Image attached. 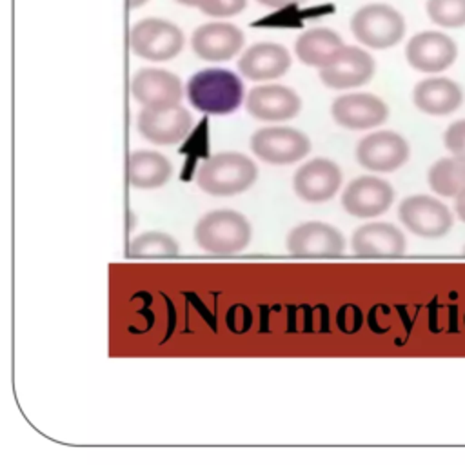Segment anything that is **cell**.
I'll return each instance as SVG.
<instances>
[{
  "instance_id": "obj_15",
  "label": "cell",
  "mask_w": 465,
  "mask_h": 465,
  "mask_svg": "<svg viewBox=\"0 0 465 465\" xmlns=\"http://www.w3.org/2000/svg\"><path fill=\"white\" fill-rule=\"evenodd\" d=\"M394 200L392 185L378 176L354 178L341 193V207L354 218L383 214Z\"/></svg>"
},
{
  "instance_id": "obj_8",
  "label": "cell",
  "mask_w": 465,
  "mask_h": 465,
  "mask_svg": "<svg viewBox=\"0 0 465 465\" xmlns=\"http://www.w3.org/2000/svg\"><path fill=\"white\" fill-rule=\"evenodd\" d=\"M376 71L374 58L363 47L343 45L336 56L318 69L320 82L327 89H352L367 84Z\"/></svg>"
},
{
  "instance_id": "obj_30",
  "label": "cell",
  "mask_w": 465,
  "mask_h": 465,
  "mask_svg": "<svg viewBox=\"0 0 465 465\" xmlns=\"http://www.w3.org/2000/svg\"><path fill=\"white\" fill-rule=\"evenodd\" d=\"M454 211L458 214V218L465 223V191H461L456 200H454Z\"/></svg>"
},
{
  "instance_id": "obj_16",
  "label": "cell",
  "mask_w": 465,
  "mask_h": 465,
  "mask_svg": "<svg viewBox=\"0 0 465 465\" xmlns=\"http://www.w3.org/2000/svg\"><path fill=\"white\" fill-rule=\"evenodd\" d=\"M243 31L231 22H207L191 35V49L207 62H227L243 47Z\"/></svg>"
},
{
  "instance_id": "obj_12",
  "label": "cell",
  "mask_w": 465,
  "mask_h": 465,
  "mask_svg": "<svg viewBox=\"0 0 465 465\" xmlns=\"http://www.w3.org/2000/svg\"><path fill=\"white\" fill-rule=\"evenodd\" d=\"M285 247L292 256L329 258L345 251V238L334 225L325 222H305L291 229Z\"/></svg>"
},
{
  "instance_id": "obj_11",
  "label": "cell",
  "mask_w": 465,
  "mask_h": 465,
  "mask_svg": "<svg viewBox=\"0 0 465 465\" xmlns=\"http://www.w3.org/2000/svg\"><path fill=\"white\" fill-rule=\"evenodd\" d=\"M331 116L340 127L365 131L381 125L389 118V107L372 93H347L334 98Z\"/></svg>"
},
{
  "instance_id": "obj_25",
  "label": "cell",
  "mask_w": 465,
  "mask_h": 465,
  "mask_svg": "<svg viewBox=\"0 0 465 465\" xmlns=\"http://www.w3.org/2000/svg\"><path fill=\"white\" fill-rule=\"evenodd\" d=\"M178 254V242L162 231H147L131 240L127 256L131 258H173Z\"/></svg>"
},
{
  "instance_id": "obj_10",
  "label": "cell",
  "mask_w": 465,
  "mask_h": 465,
  "mask_svg": "<svg viewBox=\"0 0 465 465\" xmlns=\"http://www.w3.org/2000/svg\"><path fill=\"white\" fill-rule=\"evenodd\" d=\"M411 154L409 142L394 131H374L356 145V160L374 173H391L401 167Z\"/></svg>"
},
{
  "instance_id": "obj_19",
  "label": "cell",
  "mask_w": 465,
  "mask_h": 465,
  "mask_svg": "<svg viewBox=\"0 0 465 465\" xmlns=\"http://www.w3.org/2000/svg\"><path fill=\"white\" fill-rule=\"evenodd\" d=\"M292 64L285 45L276 42H256L249 45L238 58V71L252 82L276 80L283 76Z\"/></svg>"
},
{
  "instance_id": "obj_7",
  "label": "cell",
  "mask_w": 465,
  "mask_h": 465,
  "mask_svg": "<svg viewBox=\"0 0 465 465\" xmlns=\"http://www.w3.org/2000/svg\"><path fill=\"white\" fill-rule=\"evenodd\" d=\"M398 218L412 234L421 238H441L452 227L449 207L429 194H412L401 200Z\"/></svg>"
},
{
  "instance_id": "obj_18",
  "label": "cell",
  "mask_w": 465,
  "mask_h": 465,
  "mask_svg": "<svg viewBox=\"0 0 465 465\" xmlns=\"http://www.w3.org/2000/svg\"><path fill=\"white\" fill-rule=\"evenodd\" d=\"M341 185V169L329 158H312L298 167L292 178L294 193L309 203L331 200Z\"/></svg>"
},
{
  "instance_id": "obj_13",
  "label": "cell",
  "mask_w": 465,
  "mask_h": 465,
  "mask_svg": "<svg viewBox=\"0 0 465 465\" xmlns=\"http://www.w3.org/2000/svg\"><path fill=\"white\" fill-rule=\"evenodd\" d=\"M458 45L441 31H421L409 38L405 58L411 67L421 73H441L454 64Z\"/></svg>"
},
{
  "instance_id": "obj_29",
  "label": "cell",
  "mask_w": 465,
  "mask_h": 465,
  "mask_svg": "<svg viewBox=\"0 0 465 465\" xmlns=\"http://www.w3.org/2000/svg\"><path fill=\"white\" fill-rule=\"evenodd\" d=\"M260 5L271 7V9H283V7H292V5H300L307 0H256Z\"/></svg>"
},
{
  "instance_id": "obj_27",
  "label": "cell",
  "mask_w": 465,
  "mask_h": 465,
  "mask_svg": "<svg viewBox=\"0 0 465 465\" xmlns=\"http://www.w3.org/2000/svg\"><path fill=\"white\" fill-rule=\"evenodd\" d=\"M247 7V0H202L200 13L211 18H229L240 15Z\"/></svg>"
},
{
  "instance_id": "obj_9",
  "label": "cell",
  "mask_w": 465,
  "mask_h": 465,
  "mask_svg": "<svg viewBox=\"0 0 465 465\" xmlns=\"http://www.w3.org/2000/svg\"><path fill=\"white\" fill-rule=\"evenodd\" d=\"M193 116L182 105L142 107L136 116V129L142 138L154 145H174L187 138Z\"/></svg>"
},
{
  "instance_id": "obj_22",
  "label": "cell",
  "mask_w": 465,
  "mask_h": 465,
  "mask_svg": "<svg viewBox=\"0 0 465 465\" xmlns=\"http://www.w3.org/2000/svg\"><path fill=\"white\" fill-rule=\"evenodd\" d=\"M341 36L329 27H311L298 35L294 42L296 58L311 67L327 65L343 47Z\"/></svg>"
},
{
  "instance_id": "obj_5",
  "label": "cell",
  "mask_w": 465,
  "mask_h": 465,
  "mask_svg": "<svg viewBox=\"0 0 465 465\" xmlns=\"http://www.w3.org/2000/svg\"><path fill=\"white\" fill-rule=\"evenodd\" d=\"M185 44L183 31L165 18H142L129 31L131 51L149 62H167L174 58Z\"/></svg>"
},
{
  "instance_id": "obj_2",
  "label": "cell",
  "mask_w": 465,
  "mask_h": 465,
  "mask_svg": "<svg viewBox=\"0 0 465 465\" xmlns=\"http://www.w3.org/2000/svg\"><path fill=\"white\" fill-rule=\"evenodd\" d=\"M256 178V163L236 151H223L209 156L196 173L198 187L213 196H234L245 193Z\"/></svg>"
},
{
  "instance_id": "obj_17",
  "label": "cell",
  "mask_w": 465,
  "mask_h": 465,
  "mask_svg": "<svg viewBox=\"0 0 465 465\" xmlns=\"http://www.w3.org/2000/svg\"><path fill=\"white\" fill-rule=\"evenodd\" d=\"M245 109L254 120L285 122L300 113L302 100L298 93L287 85L265 84L247 93Z\"/></svg>"
},
{
  "instance_id": "obj_3",
  "label": "cell",
  "mask_w": 465,
  "mask_h": 465,
  "mask_svg": "<svg viewBox=\"0 0 465 465\" xmlns=\"http://www.w3.org/2000/svg\"><path fill=\"white\" fill-rule=\"evenodd\" d=\"M194 242L211 254H236L252 236L249 220L232 209H216L203 214L194 225Z\"/></svg>"
},
{
  "instance_id": "obj_21",
  "label": "cell",
  "mask_w": 465,
  "mask_h": 465,
  "mask_svg": "<svg viewBox=\"0 0 465 465\" xmlns=\"http://www.w3.org/2000/svg\"><path fill=\"white\" fill-rule=\"evenodd\" d=\"M412 102L425 114L445 116L463 104V91L450 78L430 76L414 85Z\"/></svg>"
},
{
  "instance_id": "obj_28",
  "label": "cell",
  "mask_w": 465,
  "mask_h": 465,
  "mask_svg": "<svg viewBox=\"0 0 465 465\" xmlns=\"http://www.w3.org/2000/svg\"><path fill=\"white\" fill-rule=\"evenodd\" d=\"M445 147L454 154L465 158V118L452 122L443 134Z\"/></svg>"
},
{
  "instance_id": "obj_20",
  "label": "cell",
  "mask_w": 465,
  "mask_h": 465,
  "mask_svg": "<svg viewBox=\"0 0 465 465\" xmlns=\"http://www.w3.org/2000/svg\"><path fill=\"white\" fill-rule=\"evenodd\" d=\"M352 251L365 258H396L405 252L407 240L403 232L387 222H371L360 225L351 238Z\"/></svg>"
},
{
  "instance_id": "obj_4",
  "label": "cell",
  "mask_w": 465,
  "mask_h": 465,
  "mask_svg": "<svg viewBox=\"0 0 465 465\" xmlns=\"http://www.w3.org/2000/svg\"><path fill=\"white\" fill-rule=\"evenodd\" d=\"M403 15L389 4H367L354 11L351 33L371 49H389L400 44L405 35Z\"/></svg>"
},
{
  "instance_id": "obj_6",
  "label": "cell",
  "mask_w": 465,
  "mask_h": 465,
  "mask_svg": "<svg viewBox=\"0 0 465 465\" xmlns=\"http://www.w3.org/2000/svg\"><path fill=\"white\" fill-rule=\"evenodd\" d=\"M251 151L265 163L289 165L305 158L311 151V140L305 133L285 127L269 125L252 133Z\"/></svg>"
},
{
  "instance_id": "obj_31",
  "label": "cell",
  "mask_w": 465,
  "mask_h": 465,
  "mask_svg": "<svg viewBox=\"0 0 465 465\" xmlns=\"http://www.w3.org/2000/svg\"><path fill=\"white\" fill-rule=\"evenodd\" d=\"M176 4H180V5H185V7H200V4H202V0H174Z\"/></svg>"
},
{
  "instance_id": "obj_14",
  "label": "cell",
  "mask_w": 465,
  "mask_h": 465,
  "mask_svg": "<svg viewBox=\"0 0 465 465\" xmlns=\"http://www.w3.org/2000/svg\"><path fill=\"white\" fill-rule=\"evenodd\" d=\"M131 94L142 107H173L183 98L182 80L160 67H142L131 78Z\"/></svg>"
},
{
  "instance_id": "obj_26",
  "label": "cell",
  "mask_w": 465,
  "mask_h": 465,
  "mask_svg": "<svg viewBox=\"0 0 465 465\" xmlns=\"http://www.w3.org/2000/svg\"><path fill=\"white\" fill-rule=\"evenodd\" d=\"M427 16L440 27L456 29L465 25V0H427Z\"/></svg>"
},
{
  "instance_id": "obj_23",
  "label": "cell",
  "mask_w": 465,
  "mask_h": 465,
  "mask_svg": "<svg viewBox=\"0 0 465 465\" xmlns=\"http://www.w3.org/2000/svg\"><path fill=\"white\" fill-rule=\"evenodd\" d=\"M173 174V165L158 151L140 149L127 158V180L136 189H158Z\"/></svg>"
},
{
  "instance_id": "obj_1",
  "label": "cell",
  "mask_w": 465,
  "mask_h": 465,
  "mask_svg": "<svg viewBox=\"0 0 465 465\" xmlns=\"http://www.w3.org/2000/svg\"><path fill=\"white\" fill-rule=\"evenodd\" d=\"M185 94L196 111L223 116L234 113L242 105L243 82L231 69L205 67L189 78Z\"/></svg>"
},
{
  "instance_id": "obj_32",
  "label": "cell",
  "mask_w": 465,
  "mask_h": 465,
  "mask_svg": "<svg viewBox=\"0 0 465 465\" xmlns=\"http://www.w3.org/2000/svg\"><path fill=\"white\" fill-rule=\"evenodd\" d=\"M149 0H127V7L129 9H138L142 5H145Z\"/></svg>"
},
{
  "instance_id": "obj_24",
  "label": "cell",
  "mask_w": 465,
  "mask_h": 465,
  "mask_svg": "<svg viewBox=\"0 0 465 465\" xmlns=\"http://www.w3.org/2000/svg\"><path fill=\"white\" fill-rule=\"evenodd\" d=\"M427 182L436 194L456 198L465 191V158L452 154L436 160L427 173Z\"/></svg>"
},
{
  "instance_id": "obj_33",
  "label": "cell",
  "mask_w": 465,
  "mask_h": 465,
  "mask_svg": "<svg viewBox=\"0 0 465 465\" xmlns=\"http://www.w3.org/2000/svg\"><path fill=\"white\" fill-rule=\"evenodd\" d=\"M463 254H465V247H463Z\"/></svg>"
}]
</instances>
